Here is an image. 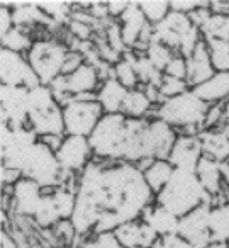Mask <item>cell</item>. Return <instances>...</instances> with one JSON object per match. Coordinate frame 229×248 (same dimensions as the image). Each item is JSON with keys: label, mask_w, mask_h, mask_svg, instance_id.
Masks as SVG:
<instances>
[{"label": "cell", "mask_w": 229, "mask_h": 248, "mask_svg": "<svg viewBox=\"0 0 229 248\" xmlns=\"http://www.w3.org/2000/svg\"><path fill=\"white\" fill-rule=\"evenodd\" d=\"M72 216L78 236L114 233L121 224L141 219L154 194L134 163L90 162L78 173Z\"/></svg>", "instance_id": "1"}, {"label": "cell", "mask_w": 229, "mask_h": 248, "mask_svg": "<svg viewBox=\"0 0 229 248\" xmlns=\"http://www.w3.org/2000/svg\"><path fill=\"white\" fill-rule=\"evenodd\" d=\"M154 202L182 217L202 204H212V199L194 170L175 169L168 184L156 194Z\"/></svg>", "instance_id": "2"}, {"label": "cell", "mask_w": 229, "mask_h": 248, "mask_svg": "<svg viewBox=\"0 0 229 248\" xmlns=\"http://www.w3.org/2000/svg\"><path fill=\"white\" fill-rule=\"evenodd\" d=\"M209 107L194 90H187L182 95L173 99L161 100L154 109V117L163 119L171 128L182 133H194L198 135L202 129H205Z\"/></svg>", "instance_id": "3"}, {"label": "cell", "mask_w": 229, "mask_h": 248, "mask_svg": "<svg viewBox=\"0 0 229 248\" xmlns=\"http://www.w3.org/2000/svg\"><path fill=\"white\" fill-rule=\"evenodd\" d=\"M129 133V117L124 114H104L97 128L90 135L89 141L93 156L110 162H124V153Z\"/></svg>", "instance_id": "4"}, {"label": "cell", "mask_w": 229, "mask_h": 248, "mask_svg": "<svg viewBox=\"0 0 229 248\" xmlns=\"http://www.w3.org/2000/svg\"><path fill=\"white\" fill-rule=\"evenodd\" d=\"M202 39L200 29L195 28L190 17L182 12L171 11L160 24L153 26V41L163 43L183 58L194 53Z\"/></svg>", "instance_id": "5"}, {"label": "cell", "mask_w": 229, "mask_h": 248, "mask_svg": "<svg viewBox=\"0 0 229 248\" xmlns=\"http://www.w3.org/2000/svg\"><path fill=\"white\" fill-rule=\"evenodd\" d=\"M68 46L56 38L34 39L31 49L26 53L32 70L43 85H51L63 75V66L68 55Z\"/></svg>", "instance_id": "6"}, {"label": "cell", "mask_w": 229, "mask_h": 248, "mask_svg": "<svg viewBox=\"0 0 229 248\" xmlns=\"http://www.w3.org/2000/svg\"><path fill=\"white\" fill-rule=\"evenodd\" d=\"M21 172L22 177L36 180L45 190L65 186V177L68 175L63 172L56 158V153L49 146H46L41 140L28 152L22 162Z\"/></svg>", "instance_id": "7"}, {"label": "cell", "mask_w": 229, "mask_h": 248, "mask_svg": "<svg viewBox=\"0 0 229 248\" xmlns=\"http://www.w3.org/2000/svg\"><path fill=\"white\" fill-rule=\"evenodd\" d=\"M104 110L95 100V95L72 97L63 104V121H65V135L85 136L90 138L99 121L102 119Z\"/></svg>", "instance_id": "8"}, {"label": "cell", "mask_w": 229, "mask_h": 248, "mask_svg": "<svg viewBox=\"0 0 229 248\" xmlns=\"http://www.w3.org/2000/svg\"><path fill=\"white\" fill-rule=\"evenodd\" d=\"M177 136V129L171 128L163 119H148L146 129L143 133L144 160H168Z\"/></svg>", "instance_id": "9"}, {"label": "cell", "mask_w": 229, "mask_h": 248, "mask_svg": "<svg viewBox=\"0 0 229 248\" xmlns=\"http://www.w3.org/2000/svg\"><path fill=\"white\" fill-rule=\"evenodd\" d=\"M0 82L2 85L28 87V89L41 83L28 56L4 48L0 51Z\"/></svg>", "instance_id": "10"}, {"label": "cell", "mask_w": 229, "mask_h": 248, "mask_svg": "<svg viewBox=\"0 0 229 248\" xmlns=\"http://www.w3.org/2000/svg\"><path fill=\"white\" fill-rule=\"evenodd\" d=\"M2 126L21 128L29 126V89L2 85L0 89Z\"/></svg>", "instance_id": "11"}, {"label": "cell", "mask_w": 229, "mask_h": 248, "mask_svg": "<svg viewBox=\"0 0 229 248\" xmlns=\"http://www.w3.org/2000/svg\"><path fill=\"white\" fill-rule=\"evenodd\" d=\"M56 158L65 173H80L93 160L89 138L65 135L61 146L56 152Z\"/></svg>", "instance_id": "12"}, {"label": "cell", "mask_w": 229, "mask_h": 248, "mask_svg": "<svg viewBox=\"0 0 229 248\" xmlns=\"http://www.w3.org/2000/svg\"><path fill=\"white\" fill-rule=\"evenodd\" d=\"M212 204H202L194 211L187 213L180 217L178 233L182 238L190 241L197 248H205L212 243L211 233H209V214H211Z\"/></svg>", "instance_id": "13"}, {"label": "cell", "mask_w": 229, "mask_h": 248, "mask_svg": "<svg viewBox=\"0 0 229 248\" xmlns=\"http://www.w3.org/2000/svg\"><path fill=\"white\" fill-rule=\"evenodd\" d=\"M45 196V189L36 180L21 177L11 187V207L21 217H31L36 214Z\"/></svg>", "instance_id": "14"}, {"label": "cell", "mask_w": 229, "mask_h": 248, "mask_svg": "<svg viewBox=\"0 0 229 248\" xmlns=\"http://www.w3.org/2000/svg\"><path fill=\"white\" fill-rule=\"evenodd\" d=\"M204 156L202 143L198 135L194 133H180L175 140V145L168 156V162L173 165V169L194 170L197 169L198 162Z\"/></svg>", "instance_id": "15"}, {"label": "cell", "mask_w": 229, "mask_h": 248, "mask_svg": "<svg viewBox=\"0 0 229 248\" xmlns=\"http://www.w3.org/2000/svg\"><path fill=\"white\" fill-rule=\"evenodd\" d=\"M114 233H116L117 240H119L122 248H150L151 245L160 240L156 231L151 226H148L143 219H134L129 221V223L121 224Z\"/></svg>", "instance_id": "16"}, {"label": "cell", "mask_w": 229, "mask_h": 248, "mask_svg": "<svg viewBox=\"0 0 229 248\" xmlns=\"http://www.w3.org/2000/svg\"><path fill=\"white\" fill-rule=\"evenodd\" d=\"M66 82V90L70 97H89L95 95L99 90L102 78H100L99 70L90 63H83L78 70H75L70 75H63Z\"/></svg>", "instance_id": "17"}, {"label": "cell", "mask_w": 229, "mask_h": 248, "mask_svg": "<svg viewBox=\"0 0 229 248\" xmlns=\"http://www.w3.org/2000/svg\"><path fill=\"white\" fill-rule=\"evenodd\" d=\"M121 26V34H122L126 48H137L143 39L144 31L148 29L150 22L146 21L143 11L139 7V2H131L127 11L117 19Z\"/></svg>", "instance_id": "18"}, {"label": "cell", "mask_w": 229, "mask_h": 248, "mask_svg": "<svg viewBox=\"0 0 229 248\" xmlns=\"http://www.w3.org/2000/svg\"><path fill=\"white\" fill-rule=\"evenodd\" d=\"M185 60H187V83L190 85V89L204 83L205 80H209L215 73L211 62L209 46L204 39L198 43L194 53Z\"/></svg>", "instance_id": "19"}, {"label": "cell", "mask_w": 229, "mask_h": 248, "mask_svg": "<svg viewBox=\"0 0 229 248\" xmlns=\"http://www.w3.org/2000/svg\"><path fill=\"white\" fill-rule=\"evenodd\" d=\"M204 156L224 163L229 160V129L226 126L205 128L198 133Z\"/></svg>", "instance_id": "20"}, {"label": "cell", "mask_w": 229, "mask_h": 248, "mask_svg": "<svg viewBox=\"0 0 229 248\" xmlns=\"http://www.w3.org/2000/svg\"><path fill=\"white\" fill-rule=\"evenodd\" d=\"M29 126L39 136H65V121H63V106L56 104L55 107L45 110V112L31 114L29 116Z\"/></svg>", "instance_id": "21"}, {"label": "cell", "mask_w": 229, "mask_h": 248, "mask_svg": "<svg viewBox=\"0 0 229 248\" xmlns=\"http://www.w3.org/2000/svg\"><path fill=\"white\" fill-rule=\"evenodd\" d=\"M141 219H143L148 226L153 228L160 238L178 233L180 216H177V214H173L171 211H168L167 207L160 206V204H156V202L146 207V211L143 213Z\"/></svg>", "instance_id": "22"}, {"label": "cell", "mask_w": 229, "mask_h": 248, "mask_svg": "<svg viewBox=\"0 0 229 248\" xmlns=\"http://www.w3.org/2000/svg\"><path fill=\"white\" fill-rule=\"evenodd\" d=\"M127 92H129V89H126L122 83L117 82L114 77H109L100 83L95 93V100L100 104L104 114H119L122 110Z\"/></svg>", "instance_id": "23"}, {"label": "cell", "mask_w": 229, "mask_h": 248, "mask_svg": "<svg viewBox=\"0 0 229 248\" xmlns=\"http://www.w3.org/2000/svg\"><path fill=\"white\" fill-rule=\"evenodd\" d=\"M195 93L204 100L207 106H215V104H224L229 100V73L215 72L209 80L204 83L194 87Z\"/></svg>", "instance_id": "24"}, {"label": "cell", "mask_w": 229, "mask_h": 248, "mask_svg": "<svg viewBox=\"0 0 229 248\" xmlns=\"http://www.w3.org/2000/svg\"><path fill=\"white\" fill-rule=\"evenodd\" d=\"M195 173H197V177L200 179L205 192L209 194V197H211L212 201H214L217 196H221L222 189H224V182H222V173H221V163L209 158V156H202L197 169H195Z\"/></svg>", "instance_id": "25"}, {"label": "cell", "mask_w": 229, "mask_h": 248, "mask_svg": "<svg viewBox=\"0 0 229 248\" xmlns=\"http://www.w3.org/2000/svg\"><path fill=\"white\" fill-rule=\"evenodd\" d=\"M154 104L150 99V95L146 93V90L141 89V85L137 89H133L127 92V97L124 100V106L121 114H124L129 119H148L150 112L153 110Z\"/></svg>", "instance_id": "26"}, {"label": "cell", "mask_w": 229, "mask_h": 248, "mask_svg": "<svg viewBox=\"0 0 229 248\" xmlns=\"http://www.w3.org/2000/svg\"><path fill=\"white\" fill-rule=\"evenodd\" d=\"M209 233L212 241L229 243V202L214 204L209 214Z\"/></svg>", "instance_id": "27"}, {"label": "cell", "mask_w": 229, "mask_h": 248, "mask_svg": "<svg viewBox=\"0 0 229 248\" xmlns=\"http://www.w3.org/2000/svg\"><path fill=\"white\" fill-rule=\"evenodd\" d=\"M175 169L168 160H153L148 167L143 169V175L146 184L150 186L151 192L154 194H160V190L163 189L165 186L168 184V180L171 179L173 175Z\"/></svg>", "instance_id": "28"}, {"label": "cell", "mask_w": 229, "mask_h": 248, "mask_svg": "<svg viewBox=\"0 0 229 248\" xmlns=\"http://www.w3.org/2000/svg\"><path fill=\"white\" fill-rule=\"evenodd\" d=\"M112 77L122 83L126 89L133 90L139 87V78L136 73V53H126L112 66Z\"/></svg>", "instance_id": "29"}, {"label": "cell", "mask_w": 229, "mask_h": 248, "mask_svg": "<svg viewBox=\"0 0 229 248\" xmlns=\"http://www.w3.org/2000/svg\"><path fill=\"white\" fill-rule=\"evenodd\" d=\"M32 221H34L36 226L41 228V230H53L60 221H63L61 216H60L58 207H56L55 201H53L51 192L49 194L45 192L38 211H36V214L32 216Z\"/></svg>", "instance_id": "30"}, {"label": "cell", "mask_w": 229, "mask_h": 248, "mask_svg": "<svg viewBox=\"0 0 229 248\" xmlns=\"http://www.w3.org/2000/svg\"><path fill=\"white\" fill-rule=\"evenodd\" d=\"M12 14H14V24L15 28H21V29H28L29 26H34L39 24L43 19H48L46 17L45 12L39 9L38 2L34 4H12Z\"/></svg>", "instance_id": "31"}, {"label": "cell", "mask_w": 229, "mask_h": 248, "mask_svg": "<svg viewBox=\"0 0 229 248\" xmlns=\"http://www.w3.org/2000/svg\"><path fill=\"white\" fill-rule=\"evenodd\" d=\"M0 43H2V48L4 49H11V51L24 55V53H28L31 49L34 39L31 38V34L26 29L12 28L7 34L0 36Z\"/></svg>", "instance_id": "32"}, {"label": "cell", "mask_w": 229, "mask_h": 248, "mask_svg": "<svg viewBox=\"0 0 229 248\" xmlns=\"http://www.w3.org/2000/svg\"><path fill=\"white\" fill-rule=\"evenodd\" d=\"M136 73L139 78V85L144 87H160L163 73L146 58V55H136Z\"/></svg>", "instance_id": "33"}, {"label": "cell", "mask_w": 229, "mask_h": 248, "mask_svg": "<svg viewBox=\"0 0 229 248\" xmlns=\"http://www.w3.org/2000/svg\"><path fill=\"white\" fill-rule=\"evenodd\" d=\"M205 43L209 46L211 62L215 72L229 73V41H224V39H207Z\"/></svg>", "instance_id": "34"}, {"label": "cell", "mask_w": 229, "mask_h": 248, "mask_svg": "<svg viewBox=\"0 0 229 248\" xmlns=\"http://www.w3.org/2000/svg\"><path fill=\"white\" fill-rule=\"evenodd\" d=\"M139 7L151 26L160 24L171 12L170 0H143V2H139Z\"/></svg>", "instance_id": "35"}, {"label": "cell", "mask_w": 229, "mask_h": 248, "mask_svg": "<svg viewBox=\"0 0 229 248\" xmlns=\"http://www.w3.org/2000/svg\"><path fill=\"white\" fill-rule=\"evenodd\" d=\"M200 32L205 41L207 39H224V41H229V17L212 14L211 19L202 26Z\"/></svg>", "instance_id": "36"}, {"label": "cell", "mask_w": 229, "mask_h": 248, "mask_svg": "<svg viewBox=\"0 0 229 248\" xmlns=\"http://www.w3.org/2000/svg\"><path fill=\"white\" fill-rule=\"evenodd\" d=\"M144 55H146V58L150 60L161 73H163L165 68L168 66V63H170L171 60H173V56L178 55V53H175L173 49L168 48V46L163 45V43L153 41L148 45L146 49H144Z\"/></svg>", "instance_id": "37"}, {"label": "cell", "mask_w": 229, "mask_h": 248, "mask_svg": "<svg viewBox=\"0 0 229 248\" xmlns=\"http://www.w3.org/2000/svg\"><path fill=\"white\" fill-rule=\"evenodd\" d=\"M187 90H190V85L187 83V80L173 78V77H168V75H163L160 87H158L161 100L173 99V97L182 95V93L187 92Z\"/></svg>", "instance_id": "38"}, {"label": "cell", "mask_w": 229, "mask_h": 248, "mask_svg": "<svg viewBox=\"0 0 229 248\" xmlns=\"http://www.w3.org/2000/svg\"><path fill=\"white\" fill-rule=\"evenodd\" d=\"M53 231H55L56 240L60 241V245H61V247H72L75 236H78V233H76L72 219L60 221V223L53 228Z\"/></svg>", "instance_id": "39"}, {"label": "cell", "mask_w": 229, "mask_h": 248, "mask_svg": "<svg viewBox=\"0 0 229 248\" xmlns=\"http://www.w3.org/2000/svg\"><path fill=\"white\" fill-rule=\"evenodd\" d=\"M38 5L46 14V17L51 19V21L65 19L70 12L68 4H65V2H38Z\"/></svg>", "instance_id": "40"}, {"label": "cell", "mask_w": 229, "mask_h": 248, "mask_svg": "<svg viewBox=\"0 0 229 248\" xmlns=\"http://www.w3.org/2000/svg\"><path fill=\"white\" fill-rule=\"evenodd\" d=\"M163 75L173 77V78H180V80H187V60L182 55H175L173 60H171L167 68H165Z\"/></svg>", "instance_id": "41"}, {"label": "cell", "mask_w": 229, "mask_h": 248, "mask_svg": "<svg viewBox=\"0 0 229 248\" xmlns=\"http://www.w3.org/2000/svg\"><path fill=\"white\" fill-rule=\"evenodd\" d=\"M70 32H72L75 38H78V41L82 43H87L92 36V28H90L89 22L85 21H80V19H73L68 26Z\"/></svg>", "instance_id": "42"}, {"label": "cell", "mask_w": 229, "mask_h": 248, "mask_svg": "<svg viewBox=\"0 0 229 248\" xmlns=\"http://www.w3.org/2000/svg\"><path fill=\"white\" fill-rule=\"evenodd\" d=\"M85 62L87 60H85V56H83L82 51H78V49H70L68 55H66L65 66H63V75H70V73H73L75 70H78Z\"/></svg>", "instance_id": "43"}, {"label": "cell", "mask_w": 229, "mask_h": 248, "mask_svg": "<svg viewBox=\"0 0 229 248\" xmlns=\"http://www.w3.org/2000/svg\"><path fill=\"white\" fill-rule=\"evenodd\" d=\"M205 2H198V0H170L171 11L182 12V14L190 16L194 11H197L198 7H202Z\"/></svg>", "instance_id": "44"}, {"label": "cell", "mask_w": 229, "mask_h": 248, "mask_svg": "<svg viewBox=\"0 0 229 248\" xmlns=\"http://www.w3.org/2000/svg\"><path fill=\"white\" fill-rule=\"evenodd\" d=\"M12 28H15L12 7H9V5L4 2V4H2V7H0V36L7 34Z\"/></svg>", "instance_id": "45"}, {"label": "cell", "mask_w": 229, "mask_h": 248, "mask_svg": "<svg viewBox=\"0 0 229 248\" xmlns=\"http://www.w3.org/2000/svg\"><path fill=\"white\" fill-rule=\"evenodd\" d=\"M165 248H197L195 245H192L190 241H187L185 238H182L180 234H170V236L163 238Z\"/></svg>", "instance_id": "46"}, {"label": "cell", "mask_w": 229, "mask_h": 248, "mask_svg": "<svg viewBox=\"0 0 229 248\" xmlns=\"http://www.w3.org/2000/svg\"><path fill=\"white\" fill-rule=\"evenodd\" d=\"M131 2L127 0H112V2H107V11H109V16L110 17H117L121 19V16L127 11Z\"/></svg>", "instance_id": "47"}, {"label": "cell", "mask_w": 229, "mask_h": 248, "mask_svg": "<svg viewBox=\"0 0 229 248\" xmlns=\"http://www.w3.org/2000/svg\"><path fill=\"white\" fill-rule=\"evenodd\" d=\"M209 7H211L212 14L229 17V0H212L209 2Z\"/></svg>", "instance_id": "48"}, {"label": "cell", "mask_w": 229, "mask_h": 248, "mask_svg": "<svg viewBox=\"0 0 229 248\" xmlns=\"http://www.w3.org/2000/svg\"><path fill=\"white\" fill-rule=\"evenodd\" d=\"M0 248H21L19 243L15 241L14 236L7 233V231H2V240H0Z\"/></svg>", "instance_id": "49"}, {"label": "cell", "mask_w": 229, "mask_h": 248, "mask_svg": "<svg viewBox=\"0 0 229 248\" xmlns=\"http://www.w3.org/2000/svg\"><path fill=\"white\" fill-rule=\"evenodd\" d=\"M78 248H100L99 243H97V238L92 234V238H87V240H83V243L80 245Z\"/></svg>", "instance_id": "50"}, {"label": "cell", "mask_w": 229, "mask_h": 248, "mask_svg": "<svg viewBox=\"0 0 229 248\" xmlns=\"http://www.w3.org/2000/svg\"><path fill=\"white\" fill-rule=\"evenodd\" d=\"M222 123H224V126L229 129V100L224 102V109H222Z\"/></svg>", "instance_id": "51"}, {"label": "cell", "mask_w": 229, "mask_h": 248, "mask_svg": "<svg viewBox=\"0 0 229 248\" xmlns=\"http://www.w3.org/2000/svg\"><path fill=\"white\" fill-rule=\"evenodd\" d=\"M205 248H229V243H217V241H212Z\"/></svg>", "instance_id": "52"}, {"label": "cell", "mask_w": 229, "mask_h": 248, "mask_svg": "<svg viewBox=\"0 0 229 248\" xmlns=\"http://www.w3.org/2000/svg\"><path fill=\"white\" fill-rule=\"evenodd\" d=\"M150 248H165V243H163V238H160V240L156 241V243H153Z\"/></svg>", "instance_id": "53"}, {"label": "cell", "mask_w": 229, "mask_h": 248, "mask_svg": "<svg viewBox=\"0 0 229 248\" xmlns=\"http://www.w3.org/2000/svg\"><path fill=\"white\" fill-rule=\"evenodd\" d=\"M51 248H73V247H61V245H58V247H51Z\"/></svg>", "instance_id": "54"}]
</instances>
